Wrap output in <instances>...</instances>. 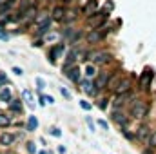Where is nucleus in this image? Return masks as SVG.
<instances>
[{"mask_svg":"<svg viewBox=\"0 0 156 154\" xmlns=\"http://www.w3.org/2000/svg\"><path fill=\"white\" fill-rule=\"evenodd\" d=\"M129 111H131V116L138 121H144L147 116H149V103L142 98H134L129 105Z\"/></svg>","mask_w":156,"mask_h":154,"instance_id":"f257e3e1","label":"nucleus"},{"mask_svg":"<svg viewBox=\"0 0 156 154\" xmlns=\"http://www.w3.org/2000/svg\"><path fill=\"white\" fill-rule=\"evenodd\" d=\"M107 16H109L107 11H96V13H93L91 16H87V24H89L93 29H102V26H104V22L107 20Z\"/></svg>","mask_w":156,"mask_h":154,"instance_id":"f03ea898","label":"nucleus"},{"mask_svg":"<svg viewBox=\"0 0 156 154\" xmlns=\"http://www.w3.org/2000/svg\"><path fill=\"white\" fill-rule=\"evenodd\" d=\"M151 132H153L151 125H149L147 121H142V123L136 127V131H134V138H136L138 142H142V143H147V140H149Z\"/></svg>","mask_w":156,"mask_h":154,"instance_id":"7ed1b4c3","label":"nucleus"},{"mask_svg":"<svg viewBox=\"0 0 156 154\" xmlns=\"http://www.w3.org/2000/svg\"><path fill=\"white\" fill-rule=\"evenodd\" d=\"M153 78H154V71H153L151 67H145L144 73H142V76H140L138 87H140L142 91H147V89L151 87V83H153Z\"/></svg>","mask_w":156,"mask_h":154,"instance_id":"20e7f679","label":"nucleus"},{"mask_svg":"<svg viewBox=\"0 0 156 154\" xmlns=\"http://www.w3.org/2000/svg\"><path fill=\"white\" fill-rule=\"evenodd\" d=\"M109 78H111V71H100L98 76L94 80V91L100 93L104 89H107V83H109Z\"/></svg>","mask_w":156,"mask_h":154,"instance_id":"39448f33","label":"nucleus"},{"mask_svg":"<svg viewBox=\"0 0 156 154\" xmlns=\"http://www.w3.org/2000/svg\"><path fill=\"white\" fill-rule=\"evenodd\" d=\"M131 89H133V82H131V78H123L120 83L116 85V89L113 91L116 96L120 94H127V93H131Z\"/></svg>","mask_w":156,"mask_h":154,"instance_id":"423d86ee","label":"nucleus"},{"mask_svg":"<svg viewBox=\"0 0 156 154\" xmlns=\"http://www.w3.org/2000/svg\"><path fill=\"white\" fill-rule=\"evenodd\" d=\"M111 118L115 120V123H118L122 129H127V123H129V116L125 114L123 111H113Z\"/></svg>","mask_w":156,"mask_h":154,"instance_id":"0eeeda50","label":"nucleus"},{"mask_svg":"<svg viewBox=\"0 0 156 154\" xmlns=\"http://www.w3.org/2000/svg\"><path fill=\"white\" fill-rule=\"evenodd\" d=\"M85 40H87V44H98V42L104 40V33H102L100 29H91V31L87 33Z\"/></svg>","mask_w":156,"mask_h":154,"instance_id":"6e6552de","label":"nucleus"},{"mask_svg":"<svg viewBox=\"0 0 156 154\" xmlns=\"http://www.w3.org/2000/svg\"><path fill=\"white\" fill-rule=\"evenodd\" d=\"M15 140H16V136L13 132H2L0 134V145L2 147H11L15 143Z\"/></svg>","mask_w":156,"mask_h":154,"instance_id":"1a4fd4ad","label":"nucleus"},{"mask_svg":"<svg viewBox=\"0 0 156 154\" xmlns=\"http://www.w3.org/2000/svg\"><path fill=\"white\" fill-rule=\"evenodd\" d=\"M123 80V76H122V73L120 71H116V73H111V78H109V83H107V89H111V91H115L116 89V85Z\"/></svg>","mask_w":156,"mask_h":154,"instance_id":"9d476101","label":"nucleus"},{"mask_svg":"<svg viewBox=\"0 0 156 154\" xmlns=\"http://www.w3.org/2000/svg\"><path fill=\"white\" fill-rule=\"evenodd\" d=\"M66 75L69 80H73V82H80V76H82V71H80V67L78 65H73V67H69L67 71H66Z\"/></svg>","mask_w":156,"mask_h":154,"instance_id":"9b49d317","label":"nucleus"},{"mask_svg":"<svg viewBox=\"0 0 156 154\" xmlns=\"http://www.w3.org/2000/svg\"><path fill=\"white\" fill-rule=\"evenodd\" d=\"M93 87H94V85L91 83V80H89V78H85V80H82V82H80V89H82L83 93H87V94H93V96H94V94H98V93H96Z\"/></svg>","mask_w":156,"mask_h":154,"instance_id":"f8f14e48","label":"nucleus"},{"mask_svg":"<svg viewBox=\"0 0 156 154\" xmlns=\"http://www.w3.org/2000/svg\"><path fill=\"white\" fill-rule=\"evenodd\" d=\"M0 102H5V103L13 102V93L9 87H0Z\"/></svg>","mask_w":156,"mask_h":154,"instance_id":"ddd939ff","label":"nucleus"},{"mask_svg":"<svg viewBox=\"0 0 156 154\" xmlns=\"http://www.w3.org/2000/svg\"><path fill=\"white\" fill-rule=\"evenodd\" d=\"M64 15H66V9H64L62 5H56V7H53V11H51V18H53V20H64Z\"/></svg>","mask_w":156,"mask_h":154,"instance_id":"4468645a","label":"nucleus"},{"mask_svg":"<svg viewBox=\"0 0 156 154\" xmlns=\"http://www.w3.org/2000/svg\"><path fill=\"white\" fill-rule=\"evenodd\" d=\"M62 51H64V44H58L56 47H53V51L49 53V62H51V64H55V56L58 58V56L62 54Z\"/></svg>","mask_w":156,"mask_h":154,"instance_id":"2eb2a0df","label":"nucleus"},{"mask_svg":"<svg viewBox=\"0 0 156 154\" xmlns=\"http://www.w3.org/2000/svg\"><path fill=\"white\" fill-rule=\"evenodd\" d=\"M96 9V0H89V4L83 7V15H87V16H91L93 13H96L94 11Z\"/></svg>","mask_w":156,"mask_h":154,"instance_id":"dca6fc26","label":"nucleus"},{"mask_svg":"<svg viewBox=\"0 0 156 154\" xmlns=\"http://www.w3.org/2000/svg\"><path fill=\"white\" fill-rule=\"evenodd\" d=\"M9 111L15 113V114H20V113H22V103H20L18 100H13V102L9 103Z\"/></svg>","mask_w":156,"mask_h":154,"instance_id":"f3484780","label":"nucleus"},{"mask_svg":"<svg viewBox=\"0 0 156 154\" xmlns=\"http://www.w3.org/2000/svg\"><path fill=\"white\" fill-rule=\"evenodd\" d=\"M37 127H38V120H37V116H29V118H27V131L33 132V131H37Z\"/></svg>","mask_w":156,"mask_h":154,"instance_id":"a211bd4d","label":"nucleus"},{"mask_svg":"<svg viewBox=\"0 0 156 154\" xmlns=\"http://www.w3.org/2000/svg\"><path fill=\"white\" fill-rule=\"evenodd\" d=\"M83 71H85V78H93L96 75V65L94 64H87Z\"/></svg>","mask_w":156,"mask_h":154,"instance_id":"6ab92c4d","label":"nucleus"},{"mask_svg":"<svg viewBox=\"0 0 156 154\" xmlns=\"http://www.w3.org/2000/svg\"><path fill=\"white\" fill-rule=\"evenodd\" d=\"M145 145H147V149H153V151L156 149V129L151 132V136H149V140H147Z\"/></svg>","mask_w":156,"mask_h":154,"instance_id":"aec40b11","label":"nucleus"},{"mask_svg":"<svg viewBox=\"0 0 156 154\" xmlns=\"http://www.w3.org/2000/svg\"><path fill=\"white\" fill-rule=\"evenodd\" d=\"M37 11H38V9H37V5H31V7H27V9H26V18H27V22H29V20H33V18L37 16Z\"/></svg>","mask_w":156,"mask_h":154,"instance_id":"412c9836","label":"nucleus"},{"mask_svg":"<svg viewBox=\"0 0 156 154\" xmlns=\"http://www.w3.org/2000/svg\"><path fill=\"white\" fill-rule=\"evenodd\" d=\"M9 125H11V116L0 113V127H9Z\"/></svg>","mask_w":156,"mask_h":154,"instance_id":"4be33fe9","label":"nucleus"},{"mask_svg":"<svg viewBox=\"0 0 156 154\" xmlns=\"http://www.w3.org/2000/svg\"><path fill=\"white\" fill-rule=\"evenodd\" d=\"M26 149H27V152H29V154L37 152V147H35V143H33V142H27V143H26Z\"/></svg>","mask_w":156,"mask_h":154,"instance_id":"5701e85b","label":"nucleus"},{"mask_svg":"<svg viewBox=\"0 0 156 154\" xmlns=\"http://www.w3.org/2000/svg\"><path fill=\"white\" fill-rule=\"evenodd\" d=\"M107 103H109V100H107V98H100V102H98V107H100L102 111H105V109H107Z\"/></svg>","mask_w":156,"mask_h":154,"instance_id":"b1692460","label":"nucleus"},{"mask_svg":"<svg viewBox=\"0 0 156 154\" xmlns=\"http://www.w3.org/2000/svg\"><path fill=\"white\" fill-rule=\"evenodd\" d=\"M49 134H51V136H56V138H60V136H62V131H60L58 127H51Z\"/></svg>","mask_w":156,"mask_h":154,"instance_id":"393cba45","label":"nucleus"},{"mask_svg":"<svg viewBox=\"0 0 156 154\" xmlns=\"http://www.w3.org/2000/svg\"><path fill=\"white\" fill-rule=\"evenodd\" d=\"M122 132H123V136H125L127 140H136V138H134V134H133L129 129H122Z\"/></svg>","mask_w":156,"mask_h":154,"instance_id":"a878e982","label":"nucleus"},{"mask_svg":"<svg viewBox=\"0 0 156 154\" xmlns=\"http://www.w3.org/2000/svg\"><path fill=\"white\" fill-rule=\"evenodd\" d=\"M60 93H62V96H64L66 100H71V93H69L66 87H60Z\"/></svg>","mask_w":156,"mask_h":154,"instance_id":"bb28decb","label":"nucleus"},{"mask_svg":"<svg viewBox=\"0 0 156 154\" xmlns=\"http://www.w3.org/2000/svg\"><path fill=\"white\" fill-rule=\"evenodd\" d=\"M0 40H9V35L4 31V26H0Z\"/></svg>","mask_w":156,"mask_h":154,"instance_id":"cd10ccee","label":"nucleus"},{"mask_svg":"<svg viewBox=\"0 0 156 154\" xmlns=\"http://www.w3.org/2000/svg\"><path fill=\"white\" fill-rule=\"evenodd\" d=\"M98 125H100L104 131H109V123H107L105 120H98Z\"/></svg>","mask_w":156,"mask_h":154,"instance_id":"c85d7f7f","label":"nucleus"},{"mask_svg":"<svg viewBox=\"0 0 156 154\" xmlns=\"http://www.w3.org/2000/svg\"><path fill=\"white\" fill-rule=\"evenodd\" d=\"M80 107H82V109H85V111H89V109H91V103H89V102H85V100H82V102H80Z\"/></svg>","mask_w":156,"mask_h":154,"instance_id":"c756f323","label":"nucleus"},{"mask_svg":"<svg viewBox=\"0 0 156 154\" xmlns=\"http://www.w3.org/2000/svg\"><path fill=\"white\" fill-rule=\"evenodd\" d=\"M35 82H37V87H38L40 91H42V89H44V87H45V82H44V80H42V78H37V80H35Z\"/></svg>","mask_w":156,"mask_h":154,"instance_id":"7c9ffc66","label":"nucleus"},{"mask_svg":"<svg viewBox=\"0 0 156 154\" xmlns=\"http://www.w3.org/2000/svg\"><path fill=\"white\" fill-rule=\"evenodd\" d=\"M45 103H47V100H45V96H44V94H40V98H38V105H40V107H44Z\"/></svg>","mask_w":156,"mask_h":154,"instance_id":"2f4dec72","label":"nucleus"},{"mask_svg":"<svg viewBox=\"0 0 156 154\" xmlns=\"http://www.w3.org/2000/svg\"><path fill=\"white\" fill-rule=\"evenodd\" d=\"M4 83H7V76H5V73L0 71V85H4Z\"/></svg>","mask_w":156,"mask_h":154,"instance_id":"473e14b6","label":"nucleus"},{"mask_svg":"<svg viewBox=\"0 0 156 154\" xmlns=\"http://www.w3.org/2000/svg\"><path fill=\"white\" fill-rule=\"evenodd\" d=\"M85 121H87V125H89V129H91V131H94V123H93V120H91L89 116H85Z\"/></svg>","mask_w":156,"mask_h":154,"instance_id":"72a5a7b5","label":"nucleus"},{"mask_svg":"<svg viewBox=\"0 0 156 154\" xmlns=\"http://www.w3.org/2000/svg\"><path fill=\"white\" fill-rule=\"evenodd\" d=\"M13 73H15L16 76H22V75H24V71H22L20 67H13Z\"/></svg>","mask_w":156,"mask_h":154,"instance_id":"f704fd0d","label":"nucleus"},{"mask_svg":"<svg viewBox=\"0 0 156 154\" xmlns=\"http://www.w3.org/2000/svg\"><path fill=\"white\" fill-rule=\"evenodd\" d=\"M24 98H26V100H31V98H33V94H31L29 91H24Z\"/></svg>","mask_w":156,"mask_h":154,"instance_id":"c9c22d12","label":"nucleus"},{"mask_svg":"<svg viewBox=\"0 0 156 154\" xmlns=\"http://www.w3.org/2000/svg\"><path fill=\"white\" fill-rule=\"evenodd\" d=\"M45 100H47V103H55V98L53 96H45Z\"/></svg>","mask_w":156,"mask_h":154,"instance_id":"e433bc0d","label":"nucleus"},{"mask_svg":"<svg viewBox=\"0 0 156 154\" xmlns=\"http://www.w3.org/2000/svg\"><path fill=\"white\" fill-rule=\"evenodd\" d=\"M144 154H153V149H145V151H144Z\"/></svg>","mask_w":156,"mask_h":154,"instance_id":"4c0bfd02","label":"nucleus"},{"mask_svg":"<svg viewBox=\"0 0 156 154\" xmlns=\"http://www.w3.org/2000/svg\"><path fill=\"white\" fill-rule=\"evenodd\" d=\"M38 154H49V152H45V151H42V152H38Z\"/></svg>","mask_w":156,"mask_h":154,"instance_id":"58836bf2","label":"nucleus"},{"mask_svg":"<svg viewBox=\"0 0 156 154\" xmlns=\"http://www.w3.org/2000/svg\"><path fill=\"white\" fill-rule=\"evenodd\" d=\"M64 2H71V0H64Z\"/></svg>","mask_w":156,"mask_h":154,"instance_id":"ea45409f","label":"nucleus"}]
</instances>
